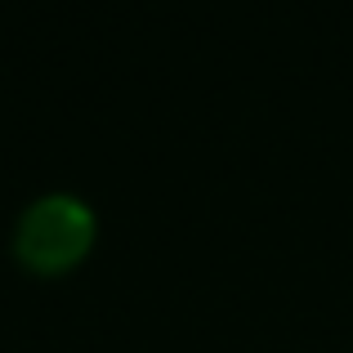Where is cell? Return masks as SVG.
Wrapping results in <instances>:
<instances>
[{
  "mask_svg": "<svg viewBox=\"0 0 353 353\" xmlns=\"http://www.w3.org/2000/svg\"><path fill=\"white\" fill-rule=\"evenodd\" d=\"M94 246V210L72 192H45L18 215L14 255L32 273H63Z\"/></svg>",
  "mask_w": 353,
  "mask_h": 353,
  "instance_id": "cell-1",
  "label": "cell"
}]
</instances>
